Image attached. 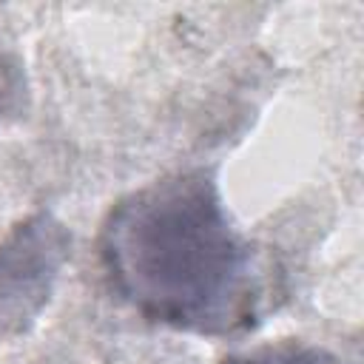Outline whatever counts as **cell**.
I'll use <instances>...</instances> for the list:
<instances>
[{"instance_id":"6da1fadb","label":"cell","mask_w":364,"mask_h":364,"mask_svg":"<svg viewBox=\"0 0 364 364\" xmlns=\"http://www.w3.org/2000/svg\"><path fill=\"white\" fill-rule=\"evenodd\" d=\"M100 247L117 293L154 321L228 336L262 310L259 256L205 173H176L119 199Z\"/></svg>"},{"instance_id":"7a4b0ae2","label":"cell","mask_w":364,"mask_h":364,"mask_svg":"<svg viewBox=\"0 0 364 364\" xmlns=\"http://www.w3.org/2000/svg\"><path fill=\"white\" fill-rule=\"evenodd\" d=\"M68 256L63 225L31 216L0 242V318H31Z\"/></svg>"},{"instance_id":"3957f363","label":"cell","mask_w":364,"mask_h":364,"mask_svg":"<svg viewBox=\"0 0 364 364\" xmlns=\"http://www.w3.org/2000/svg\"><path fill=\"white\" fill-rule=\"evenodd\" d=\"M222 364H344L324 347L304 341H273L225 358Z\"/></svg>"}]
</instances>
